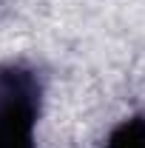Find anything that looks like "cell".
Returning a JSON list of instances; mask_svg holds the SVG:
<instances>
[{
  "mask_svg": "<svg viewBox=\"0 0 145 148\" xmlns=\"http://www.w3.org/2000/svg\"><path fill=\"white\" fill-rule=\"evenodd\" d=\"M40 80L26 66L0 69V148H34Z\"/></svg>",
  "mask_w": 145,
  "mask_h": 148,
  "instance_id": "cell-1",
  "label": "cell"
},
{
  "mask_svg": "<svg viewBox=\"0 0 145 148\" xmlns=\"http://www.w3.org/2000/svg\"><path fill=\"white\" fill-rule=\"evenodd\" d=\"M105 148H145V120L131 117L111 131Z\"/></svg>",
  "mask_w": 145,
  "mask_h": 148,
  "instance_id": "cell-2",
  "label": "cell"
}]
</instances>
